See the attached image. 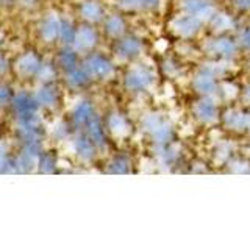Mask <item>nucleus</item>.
<instances>
[{"instance_id":"f257e3e1","label":"nucleus","mask_w":250,"mask_h":234,"mask_svg":"<svg viewBox=\"0 0 250 234\" xmlns=\"http://www.w3.org/2000/svg\"><path fill=\"white\" fill-rule=\"evenodd\" d=\"M143 128L152 136L156 144H169L172 139V127L161 114H147L143 119Z\"/></svg>"},{"instance_id":"f03ea898","label":"nucleus","mask_w":250,"mask_h":234,"mask_svg":"<svg viewBox=\"0 0 250 234\" xmlns=\"http://www.w3.org/2000/svg\"><path fill=\"white\" fill-rule=\"evenodd\" d=\"M153 72L147 66H135L125 77V86L133 92H143L153 83Z\"/></svg>"},{"instance_id":"7ed1b4c3","label":"nucleus","mask_w":250,"mask_h":234,"mask_svg":"<svg viewBox=\"0 0 250 234\" xmlns=\"http://www.w3.org/2000/svg\"><path fill=\"white\" fill-rule=\"evenodd\" d=\"M200 25H202V20L199 18L186 13L183 16H180V18L174 19V22H172V30L183 38H191L200 30Z\"/></svg>"},{"instance_id":"20e7f679","label":"nucleus","mask_w":250,"mask_h":234,"mask_svg":"<svg viewBox=\"0 0 250 234\" xmlns=\"http://www.w3.org/2000/svg\"><path fill=\"white\" fill-rule=\"evenodd\" d=\"M205 50L208 55H213V57L219 58H231L234 52H236V44H234L231 39L221 38V39H211L207 42Z\"/></svg>"},{"instance_id":"39448f33","label":"nucleus","mask_w":250,"mask_h":234,"mask_svg":"<svg viewBox=\"0 0 250 234\" xmlns=\"http://www.w3.org/2000/svg\"><path fill=\"white\" fill-rule=\"evenodd\" d=\"M183 10L200 20H209L214 14V8L208 0H183Z\"/></svg>"},{"instance_id":"423d86ee","label":"nucleus","mask_w":250,"mask_h":234,"mask_svg":"<svg viewBox=\"0 0 250 234\" xmlns=\"http://www.w3.org/2000/svg\"><path fill=\"white\" fill-rule=\"evenodd\" d=\"M194 116L203 123H211L216 120L217 117V108L216 103L209 97H205L199 100L197 103L194 105Z\"/></svg>"},{"instance_id":"0eeeda50","label":"nucleus","mask_w":250,"mask_h":234,"mask_svg":"<svg viewBox=\"0 0 250 234\" xmlns=\"http://www.w3.org/2000/svg\"><path fill=\"white\" fill-rule=\"evenodd\" d=\"M192 86H194V89L197 91L199 94H202V96H205V97L213 96V94L216 92L214 75L211 74V72H208L207 69H203L202 72H199L197 75L194 77Z\"/></svg>"},{"instance_id":"6e6552de","label":"nucleus","mask_w":250,"mask_h":234,"mask_svg":"<svg viewBox=\"0 0 250 234\" xmlns=\"http://www.w3.org/2000/svg\"><path fill=\"white\" fill-rule=\"evenodd\" d=\"M114 50L117 57L125 61V59H131L138 57L141 50H143V44H141V41L136 38H125L122 41L117 42Z\"/></svg>"},{"instance_id":"1a4fd4ad","label":"nucleus","mask_w":250,"mask_h":234,"mask_svg":"<svg viewBox=\"0 0 250 234\" xmlns=\"http://www.w3.org/2000/svg\"><path fill=\"white\" fill-rule=\"evenodd\" d=\"M224 122L225 125L233 131H241L247 128V123H249V116H246L244 113L238 111V109H230L227 111L224 116Z\"/></svg>"},{"instance_id":"9d476101","label":"nucleus","mask_w":250,"mask_h":234,"mask_svg":"<svg viewBox=\"0 0 250 234\" xmlns=\"http://www.w3.org/2000/svg\"><path fill=\"white\" fill-rule=\"evenodd\" d=\"M209 20H211V25H213V30L216 31H227L234 27V20L229 14H224V13H214L213 18Z\"/></svg>"},{"instance_id":"9b49d317","label":"nucleus","mask_w":250,"mask_h":234,"mask_svg":"<svg viewBox=\"0 0 250 234\" xmlns=\"http://www.w3.org/2000/svg\"><path fill=\"white\" fill-rule=\"evenodd\" d=\"M109 128L116 136H125L130 131L127 120L121 114H113V117L109 119Z\"/></svg>"},{"instance_id":"f8f14e48","label":"nucleus","mask_w":250,"mask_h":234,"mask_svg":"<svg viewBox=\"0 0 250 234\" xmlns=\"http://www.w3.org/2000/svg\"><path fill=\"white\" fill-rule=\"evenodd\" d=\"M92 72L97 74L99 77H106L113 72V67L111 64L106 61V59H102V58H94L92 59Z\"/></svg>"},{"instance_id":"ddd939ff","label":"nucleus","mask_w":250,"mask_h":234,"mask_svg":"<svg viewBox=\"0 0 250 234\" xmlns=\"http://www.w3.org/2000/svg\"><path fill=\"white\" fill-rule=\"evenodd\" d=\"M106 30H108V33H109V35L119 36V35L124 33L125 23H124V20L119 18V16H113V18H109L108 22H106Z\"/></svg>"},{"instance_id":"4468645a","label":"nucleus","mask_w":250,"mask_h":234,"mask_svg":"<svg viewBox=\"0 0 250 234\" xmlns=\"http://www.w3.org/2000/svg\"><path fill=\"white\" fill-rule=\"evenodd\" d=\"M94 41H96V36H94V31H91V30H83L80 36L77 38V44L83 47V49L91 47L94 44Z\"/></svg>"},{"instance_id":"2eb2a0df","label":"nucleus","mask_w":250,"mask_h":234,"mask_svg":"<svg viewBox=\"0 0 250 234\" xmlns=\"http://www.w3.org/2000/svg\"><path fill=\"white\" fill-rule=\"evenodd\" d=\"M83 13H84V16H86V18H88V19L96 20V19H99V18H100V6H99L97 3L91 2V3H88V5L84 6Z\"/></svg>"},{"instance_id":"dca6fc26","label":"nucleus","mask_w":250,"mask_h":234,"mask_svg":"<svg viewBox=\"0 0 250 234\" xmlns=\"http://www.w3.org/2000/svg\"><path fill=\"white\" fill-rule=\"evenodd\" d=\"M119 5L124 10H141L146 8V0H119Z\"/></svg>"},{"instance_id":"f3484780","label":"nucleus","mask_w":250,"mask_h":234,"mask_svg":"<svg viewBox=\"0 0 250 234\" xmlns=\"http://www.w3.org/2000/svg\"><path fill=\"white\" fill-rule=\"evenodd\" d=\"M130 170V162L128 159L125 158H117L114 162H113V169L111 172H116V174H125V172Z\"/></svg>"},{"instance_id":"a211bd4d","label":"nucleus","mask_w":250,"mask_h":234,"mask_svg":"<svg viewBox=\"0 0 250 234\" xmlns=\"http://www.w3.org/2000/svg\"><path fill=\"white\" fill-rule=\"evenodd\" d=\"M229 155H230V147L227 145V144H222L221 147L217 148L216 156H219V159H221V161H224V159L229 158Z\"/></svg>"},{"instance_id":"6ab92c4d","label":"nucleus","mask_w":250,"mask_h":234,"mask_svg":"<svg viewBox=\"0 0 250 234\" xmlns=\"http://www.w3.org/2000/svg\"><path fill=\"white\" fill-rule=\"evenodd\" d=\"M230 167H231L233 172H249L250 170L247 164L242 162V161H234V162H231Z\"/></svg>"},{"instance_id":"aec40b11","label":"nucleus","mask_w":250,"mask_h":234,"mask_svg":"<svg viewBox=\"0 0 250 234\" xmlns=\"http://www.w3.org/2000/svg\"><path fill=\"white\" fill-rule=\"evenodd\" d=\"M241 44L246 47V49H249L250 50V28L249 30H246L244 33L241 35Z\"/></svg>"},{"instance_id":"412c9836","label":"nucleus","mask_w":250,"mask_h":234,"mask_svg":"<svg viewBox=\"0 0 250 234\" xmlns=\"http://www.w3.org/2000/svg\"><path fill=\"white\" fill-rule=\"evenodd\" d=\"M222 89H224L222 92H224L225 97H231V96H234V94H236V88H234V86H231V84H224Z\"/></svg>"},{"instance_id":"4be33fe9","label":"nucleus","mask_w":250,"mask_h":234,"mask_svg":"<svg viewBox=\"0 0 250 234\" xmlns=\"http://www.w3.org/2000/svg\"><path fill=\"white\" fill-rule=\"evenodd\" d=\"M239 8H244V10H250V0H234Z\"/></svg>"},{"instance_id":"5701e85b","label":"nucleus","mask_w":250,"mask_h":234,"mask_svg":"<svg viewBox=\"0 0 250 234\" xmlns=\"http://www.w3.org/2000/svg\"><path fill=\"white\" fill-rule=\"evenodd\" d=\"M244 98H246V101L247 103H250V88L246 91V94H244Z\"/></svg>"},{"instance_id":"b1692460","label":"nucleus","mask_w":250,"mask_h":234,"mask_svg":"<svg viewBox=\"0 0 250 234\" xmlns=\"http://www.w3.org/2000/svg\"><path fill=\"white\" fill-rule=\"evenodd\" d=\"M247 128H250V116H249V123H247Z\"/></svg>"}]
</instances>
